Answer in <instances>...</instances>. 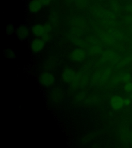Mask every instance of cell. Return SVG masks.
<instances>
[{
  "label": "cell",
  "mask_w": 132,
  "mask_h": 148,
  "mask_svg": "<svg viewBox=\"0 0 132 148\" xmlns=\"http://www.w3.org/2000/svg\"><path fill=\"white\" fill-rule=\"evenodd\" d=\"M39 81L41 86L49 87L54 84L55 82V78L53 74L50 72H43L40 75Z\"/></svg>",
  "instance_id": "1"
},
{
  "label": "cell",
  "mask_w": 132,
  "mask_h": 148,
  "mask_svg": "<svg viewBox=\"0 0 132 148\" xmlns=\"http://www.w3.org/2000/svg\"><path fill=\"white\" fill-rule=\"evenodd\" d=\"M45 42L41 38H35L30 42V49L32 53H40L45 46Z\"/></svg>",
  "instance_id": "2"
},
{
  "label": "cell",
  "mask_w": 132,
  "mask_h": 148,
  "mask_svg": "<svg viewBox=\"0 0 132 148\" xmlns=\"http://www.w3.org/2000/svg\"><path fill=\"white\" fill-rule=\"evenodd\" d=\"M109 104L112 109L115 110H119L125 105L124 100L119 96H113L110 99Z\"/></svg>",
  "instance_id": "3"
},
{
  "label": "cell",
  "mask_w": 132,
  "mask_h": 148,
  "mask_svg": "<svg viewBox=\"0 0 132 148\" xmlns=\"http://www.w3.org/2000/svg\"><path fill=\"white\" fill-rule=\"evenodd\" d=\"M86 56V52L81 49H74L70 53L71 59L75 62H81L85 59Z\"/></svg>",
  "instance_id": "4"
},
{
  "label": "cell",
  "mask_w": 132,
  "mask_h": 148,
  "mask_svg": "<svg viewBox=\"0 0 132 148\" xmlns=\"http://www.w3.org/2000/svg\"><path fill=\"white\" fill-rule=\"evenodd\" d=\"M75 72L70 67H66L62 73V79L65 83H70L74 78Z\"/></svg>",
  "instance_id": "5"
},
{
  "label": "cell",
  "mask_w": 132,
  "mask_h": 148,
  "mask_svg": "<svg viewBox=\"0 0 132 148\" xmlns=\"http://www.w3.org/2000/svg\"><path fill=\"white\" fill-rule=\"evenodd\" d=\"M16 33L19 39L24 40L30 35V30L27 26L21 25L17 28Z\"/></svg>",
  "instance_id": "6"
},
{
  "label": "cell",
  "mask_w": 132,
  "mask_h": 148,
  "mask_svg": "<svg viewBox=\"0 0 132 148\" xmlns=\"http://www.w3.org/2000/svg\"><path fill=\"white\" fill-rule=\"evenodd\" d=\"M43 5L39 0H31L28 4V10L32 14H36L41 9Z\"/></svg>",
  "instance_id": "7"
},
{
  "label": "cell",
  "mask_w": 132,
  "mask_h": 148,
  "mask_svg": "<svg viewBox=\"0 0 132 148\" xmlns=\"http://www.w3.org/2000/svg\"><path fill=\"white\" fill-rule=\"evenodd\" d=\"M31 32L35 37H41L46 33L44 25L41 24H36L32 25L31 27Z\"/></svg>",
  "instance_id": "8"
},
{
  "label": "cell",
  "mask_w": 132,
  "mask_h": 148,
  "mask_svg": "<svg viewBox=\"0 0 132 148\" xmlns=\"http://www.w3.org/2000/svg\"><path fill=\"white\" fill-rule=\"evenodd\" d=\"M51 99L54 101H59L63 99L64 93L63 90L58 88H55L52 91L51 94Z\"/></svg>",
  "instance_id": "9"
},
{
  "label": "cell",
  "mask_w": 132,
  "mask_h": 148,
  "mask_svg": "<svg viewBox=\"0 0 132 148\" xmlns=\"http://www.w3.org/2000/svg\"><path fill=\"white\" fill-rule=\"evenodd\" d=\"M132 79V77L131 75L126 73H122L120 74L118 76V80L122 81L124 83H126L129 82Z\"/></svg>",
  "instance_id": "10"
},
{
  "label": "cell",
  "mask_w": 132,
  "mask_h": 148,
  "mask_svg": "<svg viewBox=\"0 0 132 148\" xmlns=\"http://www.w3.org/2000/svg\"><path fill=\"white\" fill-rule=\"evenodd\" d=\"M5 55L7 58L9 59H14L15 57V53L11 49H7L5 52Z\"/></svg>",
  "instance_id": "11"
},
{
  "label": "cell",
  "mask_w": 132,
  "mask_h": 148,
  "mask_svg": "<svg viewBox=\"0 0 132 148\" xmlns=\"http://www.w3.org/2000/svg\"><path fill=\"white\" fill-rule=\"evenodd\" d=\"M14 32H15V27L12 24H9L6 27V32L7 35L9 36L12 35Z\"/></svg>",
  "instance_id": "12"
},
{
  "label": "cell",
  "mask_w": 132,
  "mask_h": 148,
  "mask_svg": "<svg viewBox=\"0 0 132 148\" xmlns=\"http://www.w3.org/2000/svg\"><path fill=\"white\" fill-rule=\"evenodd\" d=\"M124 89L126 92H132V82H128L125 83Z\"/></svg>",
  "instance_id": "13"
},
{
  "label": "cell",
  "mask_w": 132,
  "mask_h": 148,
  "mask_svg": "<svg viewBox=\"0 0 132 148\" xmlns=\"http://www.w3.org/2000/svg\"><path fill=\"white\" fill-rule=\"evenodd\" d=\"M41 38L45 42H49L51 40V35L50 34V33H46L41 37Z\"/></svg>",
  "instance_id": "14"
},
{
  "label": "cell",
  "mask_w": 132,
  "mask_h": 148,
  "mask_svg": "<svg viewBox=\"0 0 132 148\" xmlns=\"http://www.w3.org/2000/svg\"><path fill=\"white\" fill-rule=\"evenodd\" d=\"M46 33H50L52 30V26L49 23H46L44 24Z\"/></svg>",
  "instance_id": "15"
},
{
  "label": "cell",
  "mask_w": 132,
  "mask_h": 148,
  "mask_svg": "<svg viewBox=\"0 0 132 148\" xmlns=\"http://www.w3.org/2000/svg\"><path fill=\"white\" fill-rule=\"evenodd\" d=\"M43 6H48L51 3L52 0H39Z\"/></svg>",
  "instance_id": "16"
},
{
  "label": "cell",
  "mask_w": 132,
  "mask_h": 148,
  "mask_svg": "<svg viewBox=\"0 0 132 148\" xmlns=\"http://www.w3.org/2000/svg\"><path fill=\"white\" fill-rule=\"evenodd\" d=\"M130 103H131V101H130V100L129 99L126 98V99H125L124 100V104H125V106H129Z\"/></svg>",
  "instance_id": "17"
},
{
  "label": "cell",
  "mask_w": 132,
  "mask_h": 148,
  "mask_svg": "<svg viewBox=\"0 0 132 148\" xmlns=\"http://www.w3.org/2000/svg\"><path fill=\"white\" fill-rule=\"evenodd\" d=\"M126 9L128 10V12H130V13H132V5H129L127 8H126Z\"/></svg>",
  "instance_id": "18"
},
{
  "label": "cell",
  "mask_w": 132,
  "mask_h": 148,
  "mask_svg": "<svg viewBox=\"0 0 132 148\" xmlns=\"http://www.w3.org/2000/svg\"><path fill=\"white\" fill-rule=\"evenodd\" d=\"M131 139H132V134H131Z\"/></svg>",
  "instance_id": "19"
}]
</instances>
